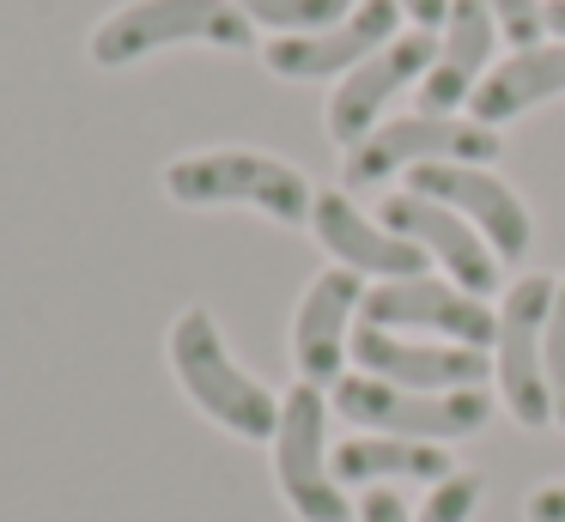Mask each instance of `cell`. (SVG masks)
<instances>
[{"label": "cell", "mask_w": 565, "mask_h": 522, "mask_svg": "<svg viewBox=\"0 0 565 522\" xmlns=\"http://www.w3.org/2000/svg\"><path fill=\"white\" fill-rule=\"evenodd\" d=\"M164 352H171V371H177V383L189 388V401H195L220 432L244 437V444H274V432H280V401H274V388H262L256 376L232 359V347H225V334H220L207 303H189V310L177 316L171 334H164Z\"/></svg>", "instance_id": "obj_1"}, {"label": "cell", "mask_w": 565, "mask_h": 522, "mask_svg": "<svg viewBox=\"0 0 565 522\" xmlns=\"http://www.w3.org/2000/svg\"><path fill=\"white\" fill-rule=\"evenodd\" d=\"M164 194L183 206H249L274 225H310L317 189L298 164L256 146H207L164 164Z\"/></svg>", "instance_id": "obj_2"}, {"label": "cell", "mask_w": 565, "mask_h": 522, "mask_svg": "<svg viewBox=\"0 0 565 522\" xmlns=\"http://www.w3.org/2000/svg\"><path fill=\"white\" fill-rule=\"evenodd\" d=\"M171 43H207V49H249L256 24L232 0H128L110 19H98L86 55L98 67H135Z\"/></svg>", "instance_id": "obj_3"}, {"label": "cell", "mask_w": 565, "mask_h": 522, "mask_svg": "<svg viewBox=\"0 0 565 522\" xmlns=\"http://www.w3.org/2000/svg\"><path fill=\"white\" fill-rule=\"evenodd\" d=\"M329 407L347 425L377 437H419V444H456L475 437L492 419V395L487 388H450V395H426V388H395L383 376H341L329 388Z\"/></svg>", "instance_id": "obj_4"}, {"label": "cell", "mask_w": 565, "mask_h": 522, "mask_svg": "<svg viewBox=\"0 0 565 522\" xmlns=\"http://www.w3.org/2000/svg\"><path fill=\"white\" fill-rule=\"evenodd\" d=\"M504 152L499 128L475 116H395L383 128H371L365 140L347 152V189H377V182L402 177L419 164H492Z\"/></svg>", "instance_id": "obj_5"}, {"label": "cell", "mask_w": 565, "mask_h": 522, "mask_svg": "<svg viewBox=\"0 0 565 522\" xmlns=\"http://www.w3.org/2000/svg\"><path fill=\"white\" fill-rule=\"evenodd\" d=\"M553 291H559V279L547 274H523L516 286H504L499 334H492V383H499V401L511 407V419L529 425V432L553 425V388H547V359H541Z\"/></svg>", "instance_id": "obj_6"}, {"label": "cell", "mask_w": 565, "mask_h": 522, "mask_svg": "<svg viewBox=\"0 0 565 522\" xmlns=\"http://www.w3.org/2000/svg\"><path fill=\"white\" fill-rule=\"evenodd\" d=\"M322 432H329V407H322L317 383L286 388L280 401V432H274V486L286 492L298 522H353V504L334 486V468L322 456Z\"/></svg>", "instance_id": "obj_7"}, {"label": "cell", "mask_w": 565, "mask_h": 522, "mask_svg": "<svg viewBox=\"0 0 565 522\" xmlns=\"http://www.w3.org/2000/svg\"><path fill=\"white\" fill-rule=\"evenodd\" d=\"M365 316L371 328H390V334H438L450 347H475L492 352V334H499V310H487V298L462 291L456 279L438 274H414V279H383V286L365 291Z\"/></svg>", "instance_id": "obj_8"}, {"label": "cell", "mask_w": 565, "mask_h": 522, "mask_svg": "<svg viewBox=\"0 0 565 522\" xmlns=\"http://www.w3.org/2000/svg\"><path fill=\"white\" fill-rule=\"evenodd\" d=\"M407 194H426V201L462 213L492 243L499 262H516L535 243V219H529L523 194L504 177H492L487 164H419V170H407Z\"/></svg>", "instance_id": "obj_9"}, {"label": "cell", "mask_w": 565, "mask_h": 522, "mask_svg": "<svg viewBox=\"0 0 565 522\" xmlns=\"http://www.w3.org/2000/svg\"><path fill=\"white\" fill-rule=\"evenodd\" d=\"M402 36V0H353V12L322 31H305V36H274L262 49L268 73L280 79H334V73H353L359 61H371L377 49H390Z\"/></svg>", "instance_id": "obj_10"}, {"label": "cell", "mask_w": 565, "mask_h": 522, "mask_svg": "<svg viewBox=\"0 0 565 522\" xmlns=\"http://www.w3.org/2000/svg\"><path fill=\"white\" fill-rule=\"evenodd\" d=\"M431 61H438V31H419V24H414V31H402L390 49H377L371 61H359V67L334 85L329 109H322L329 134L347 146V152H353V146L377 128V116L390 109V97L402 92V85L426 79Z\"/></svg>", "instance_id": "obj_11"}, {"label": "cell", "mask_w": 565, "mask_h": 522, "mask_svg": "<svg viewBox=\"0 0 565 522\" xmlns=\"http://www.w3.org/2000/svg\"><path fill=\"white\" fill-rule=\"evenodd\" d=\"M377 219L395 231V237L414 243L426 262H438L444 279H456L462 291H475V298L499 291V255H492V243L480 237V231L468 225L462 213L426 201V194H390Z\"/></svg>", "instance_id": "obj_12"}, {"label": "cell", "mask_w": 565, "mask_h": 522, "mask_svg": "<svg viewBox=\"0 0 565 522\" xmlns=\"http://www.w3.org/2000/svg\"><path fill=\"white\" fill-rule=\"evenodd\" d=\"M353 359L365 376H383L395 388H426V395H450V388H480L492 376V352L450 347V340H407L390 328H359Z\"/></svg>", "instance_id": "obj_13"}, {"label": "cell", "mask_w": 565, "mask_h": 522, "mask_svg": "<svg viewBox=\"0 0 565 522\" xmlns=\"http://www.w3.org/2000/svg\"><path fill=\"white\" fill-rule=\"evenodd\" d=\"M365 310V279L347 274V267H329L305 286L298 298V316H292V364H298V383H317V388H334L341 383V364L353 352L347 340V322Z\"/></svg>", "instance_id": "obj_14"}, {"label": "cell", "mask_w": 565, "mask_h": 522, "mask_svg": "<svg viewBox=\"0 0 565 522\" xmlns=\"http://www.w3.org/2000/svg\"><path fill=\"white\" fill-rule=\"evenodd\" d=\"M310 231H317V243L334 255V262L347 267V274H359V279H414V274H426V255L414 249L407 237H395L383 219H371V213H359V201L347 189H322L317 194V206H310Z\"/></svg>", "instance_id": "obj_15"}, {"label": "cell", "mask_w": 565, "mask_h": 522, "mask_svg": "<svg viewBox=\"0 0 565 522\" xmlns=\"http://www.w3.org/2000/svg\"><path fill=\"white\" fill-rule=\"evenodd\" d=\"M492 49H499V24H492L487 0H450V19L438 24V61L419 79V109L450 116L456 104H468L492 73Z\"/></svg>", "instance_id": "obj_16"}, {"label": "cell", "mask_w": 565, "mask_h": 522, "mask_svg": "<svg viewBox=\"0 0 565 522\" xmlns=\"http://www.w3.org/2000/svg\"><path fill=\"white\" fill-rule=\"evenodd\" d=\"M547 97H565V36L511 49V55L480 79V92L468 97V116L487 121V128H499V121L529 116V109L547 104Z\"/></svg>", "instance_id": "obj_17"}, {"label": "cell", "mask_w": 565, "mask_h": 522, "mask_svg": "<svg viewBox=\"0 0 565 522\" xmlns=\"http://www.w3.org/2000/svg\"><path fill=\"white\" fill-rule=\"evenodd\" d=\"M329 468H334V486H383V480H431L438 486L456 473V461H450V444L359 432L329 449Z\"/></svg>", "instance_id": "obj_18"}, {"label": "cell", "mask_w": 565, "mask_h": 522, "mask_svg": "<svg viewBox=\"0 0 565 522\" xmlns=\"http://www.w3.org/2000/svg\"><path fill=\"white\" fill-rule=\"evenodd\" d=\"M232 7L274 36H305V31H322V24L347 19L353 0H232Z\"/></svg>", "instance_id": "obj_19"}, {"label": "cell", "mask_w": 565, "mask_h": 522, "mask_svg": "<svg viewBox=\"0 0 565 522\" xmlns=\"http://www.w3.org/2000/svg\"><path fill=\"white\" fill-rule=\"evenodd\" d=\"M480 492H487V486H480V473H462L456 468L450 480H438L426 492V504H419V522H468L480 510Z\"/></svg>", "instance_id": "obj_20"}, {"label": "cell", "mask_w": 565, "mask_h": 522, "mask_svg": "<svg viewBox=\"0 0 565 522\" xmlns=\"http://www.w3.org/2000/svg\"><path fill=\"white\" fill-rule=\"evenodd\" d=\"M487 12L511 49L547 43V0H487Z\"/></svg>", "instance_id": "obj_21"}, {"label": "cell", "mask_w": 565, "mask_h": 522, "mask_svg": "<svg viewBox=\"0 0 565 522\" xmlns=\"http://www.w3.org/2000/svg\"><path fill=\"white\" fill-rule=\"evenodd\" d=\"M541 359H547V388H553V425H565V279H559V291H553Z\"/></svg>", "instance_id": "obj_22"}, {"label": "cell", "mask_w": 565, "mask_h": 522, "mask_svg": "<svg viewBox=\"0 0 565 522\" xmlns=\"http://www.w3.org/2000/svg\"><path fill=\"white\" fill-rule=\"evenodd\" d=\"M359 522H414V510H407L390 486H377V492H365V504H359Z\"/></svg>", "instance_id": "obj_23"}, {"label": "cell", "mask_w": 565, "mask_h": 522, "mask_svg": "<svg viewBox=\"0 0 565 522\" xmlns=\"http://www.w3.org/2000/svg\"><path fill=\"white\" fill-rule=\"evenodd\" d=\"M529 522H565V480L529 492Z\"/></svg>", "instance_id": "obj_24"}, {"label": "cell", "mask_w": 565, "mask_h": 522, "mask_svg": "<svg viewBox=\"0 0 565 522\" xmlns=\"http://www.w3.org/2000/svg\"><path fill=\"white\" fill-rule=\"evenodd\" d=\"M402 12L419 24V31H438V24L450 19V0H402Z\"/></svg>", "instance_id": "obj_25"}, {"label": "cell", "mask_w": 565, "mask_h": 522, "mask_svg": "<svg viewBox=\"0 0 565 522\" xmlns=\"http://www.w3.org/2000/svg\"><path fill=\"white\" fill-rule=\"evenodd\" d=\"M547 31L565 36V0H547Z\"/></svg>", "instance_id": "obj_26"}]
</instances>
